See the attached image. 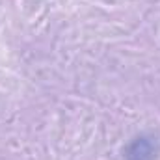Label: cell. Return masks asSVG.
Masks as SVG:
<instances>
[{
  "label": "cell",
  "instance_id": "1",
  "mask_svg": "<svg viewBox=\"0 0 160 160\" xmlns=\"http://www.w3.org/2000/svg\"><path fill=\"white\" fill-rule=\"evenodd\" d=\"M158 155L160 142L151 134H143V136L134 138L125 149V158L127 160H157Z\"/></svg>",
  "mask_w": 160,
  "mask_h": 160
}]
</instances>
